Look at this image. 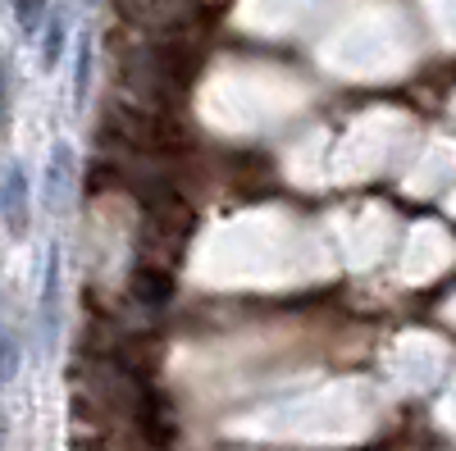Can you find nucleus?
Here are the masks:
<instances>
[{"instance_id": "nucleus-4", "label": "nucleus", "mask_w": 456, "mask_h": 451, "mask_svg": "<svg viewBox=\"0 0 456 451\" xmlns=\"http://www.w3.org/2000/svg\"><path fill=\"white\" fill-rule=\"evenodd\" d=\"M10 10H14V23L23 36H42V28L51 19V0H10Z\"/></svg>"}, {"instance_id": "nucleus-3", "label": "nucleus", "mask_w": 456, "mask_h": 451, "mask_svg": "<svg viewBox=\"0 0 456 451\" xmlns=\"http://www.w3.org/2000/svg\"><path fill=\"white\" fill-rule=\"evenodd\" d=\"M42 324H46V342L60 337V251L46 260V292H42Z\"/></svg>"}, {"instance_id": "nucleus-5", "label": "nucleus", "mask_w": 456, "mask_h": 451, "mask_svg": "<svg viewBox=\"0 0 456 451\" xmlns=\"http://www.w3.org/2000/svg\"><path fill=\"white\" fill-rule=\"evenodd\" d=\"M60 55H64V14L51 10V19L42 28V68H55Z\"/></svg>"}, {"instance_id": "nucleus-6", "label": "nucleus", "mask_w": 456, "mask_h": 451, "mask_svg": "<svg viewBox=\"0 0 456 451\" xmlns=\"http://www.w3.org/2000/svg\"><path fill=\"white\" fill-rule=\"evenodd\" d=\"M14 369H19V347H14L10 333H0V388H10Z\"/></svg>"}, {"instance_id": "nucleus-1", "label": "nucleus", "mask_w": 456, "mask_h": 451, "mask_svg": "<svg viewBox=\"0 0 456 451\" xmlns=\"http://www.w3.org/2000/svg\"><path fill=\"white\" fill-rule=\"evenodd\" d=\"M0 223L14 242H23L32 229V182L23 165H5L0 173Z\"/></svg>"}, {"instance_id": "nucleus-7", "label": "nucleus", "mask_w": 456, "mask_h": 451, "mask_svg": "<svg viewBox=\"0 0 456 451\" xmlns=\"http://www.w3.org/2000/svg\"><path fill=\"white\" fill-rule=\"evenodd\" d=\"M5 128H10V68L0 55V141H5Z\"/></svg>"}, {"instance_id": "nucleus-2", "label": "nucleus", "mask_w": 456, "mask_h": 451, "mask_svg": "<svg viewBox=\"0 0 456 451\" xmlns=\"http://www.w3.org/2000/svg\"><path fill=\"white\" fill-rule=\"evenodd\" d=\"M69 182H73V150L64 141H55L51 146V169H46V201H51V210H64Z\"/></svg>"}]
</instances>
